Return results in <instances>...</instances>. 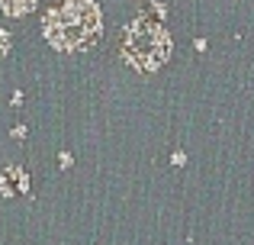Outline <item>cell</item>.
<instances>
[{"label": "cell", "mask_w": 254, "mask_h": 245, "mask_svg": "<svg viewBox=\"0 0 254 245\" xmlns=\"http://www.w3.org/2000/svg\"><path fill=\"white\" fill-rule=\"evenodd\" d=\"M58 164L68 171V168H71V152H62V155H58Z\"/></svg>", "instance_id": "obj_6"}, {"label": "cell", "mask_w": 254, "mask_h": 245, "mask_svg": "<svg viewBox=\"0 0 254 245\" xmlns=\"http://www.w3.org/2000/svg\"><path fill=\"white\" fill-rule=\"evenodd\" d=\"M42 32L58 52H87L103 32V16L93 0H64L42 16Z\"/></svg>", "instance_id": "obj_1"}, {"label": "cell", "mask_w": 254, "mask_h": 245, "mask_svg": "<svg viewBox=\"0 0 254 245\" xmlns=\"http://www.w3.org/2000/svg\"><path fill=\"white\" fill-rule=\"evenodd\" d=\"M184 162H187L184 152H174V155H171V164H184Z\"/></svg>", "instance_id": "obj_7"}, {"label": "cell", "mask_w": 254, "mask_h": 245, "mask_svg": "<svg viewBox=\"0 0 254 245\" xmlns=\"http://www.w3.org/2000/svg\"><path fill=\"white\" fill-rule=\"evenodd\" d=\"M10 45H13L10 32H6V29H0V58H3V55H10Z\"/></svg>", "instance_id": "obj_5"}, {"label": "cell", "mask_w": 254, "mask_h": 245, "mask_svg": "<svg viewBox=\"0 0 254 245\" xmlns=\"http://www.w3.org/2000/svg\"><path fill=\"white\" fill-rule=\"evenodd\" d=\"M16 194H29V174L19 164H10L0 174V197H16Z\"/></svg>", "instance_id": "obj_3"}, {"label": "cell", "mask_w": 254, "mask_h": 245, "mask_svg": "<svg viewBox=\"0 0 254 245\" xmlns=\"http://www.w3.org/2000/svg\"><path fill=\"white\" fill-rule=\"evenodd\" d=\"M171 55V36L161 26V19L151 16H138L126 26L123 36V58L129 68L142 71V75H151L158 71Z\"/></svg>", "instance_id": "obj_2"}, {"label": "cell", "mask_w": 254, "mask_h": 245, "mask_svg": "<svg viewBox=\"0 0 254 245\" xmlns=\"http://www.w3.org/2000/svg\"><path fill=\"white\" fill-rule=\"evenodd\" d=\"M13 139H26V126H16V129H13Z\"/></svg>", "instance_id": "obj_8"}, {"label": "cell", "mask_w": 254, "mask_h": 245, "mask_svg": "<svg viewBox=\"0 0 254 245\" xmlns=\"http://www.w3.org/2000/svg\"><path fill=\"white\" fill-rule=\"evenodd\" d=\"M32 6H36V0H0V10L6 16H26Z\"/></svg>", "instance_id": "obj_4"}]
</instances>
